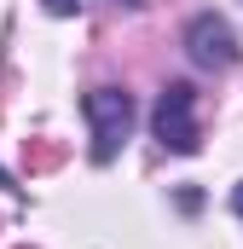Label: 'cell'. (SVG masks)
Returning <instances> with one entry per match:
<instances>
[{"label":"cell","instance_id":"2","mask_svg":"<svg viewBox=\"0 0 243 249\" xmlns=\"http://www.w3.org/2000/svg\"><path fill=\"white\" fill-rule=\"evenodd\" d=\"M156 139H162V151H174V157H191L197 145H203V133H197V93L185 87V81H168L162 87V99H156Z\"/></svg>","mask_w":243,"mask_h":249},{"label":"cell","instance_id":"3","mask_svg":"<svg viewBox=\"0 0 243 249\" xmlns=\"http://www.w3.org/2000/svg\"><path fill=\"white\" fill-rule=\"evenodd\" d=\"M185 53H191V64H203V70H232L238 64V35H232L226 18L197 12L191 29H185Z\"/></svg>","mask_w":243,"mask_h":249},{"label":"cell","instance_id":"1","mask_svg":"<svg viewBox=\"0 0 243 249\" xmlns=\"http://www.w3.org/2000/svg\"><path fill=\"white\" fill-rule=\"evenodd\" d=\"M81 110L93 122V162H110L122 145H127V133H133V99L122 87H93L81 99Z\"/></svg>","mask_w":243,"mask_h":249},{"label":"cell","instance_id":"4","mask_svg":"<svg viewBox=\"0 0 243 249\" xmlns=\"http://www.w3.org/2000/svg\"><path fill=\"white\" fill-rule=\"evenodd\" d=\"M64 145H29V168H58Z\"/></svg>","mask_w":243,"mask_h":249},{"label":"cell","instance_id":"6","mask_svg":"<svg viewBox=\"0 0 243 249\" xmlns=\"http://www.w3.org/2000/svg\"><path fill=\"white\" fill-rule=\"evenodd\" d=\"M232 209H238V214H243V180H238V186H232Z\"/></svg>","mask_w":243,"mask_h":249},{"label":"cell","instance_id":"5","mask_svg":"<svg viewBox=\"0 0 243 249\" xmlns=\"http://www.w3.org/2000/svg\"><path fill=\"white\" fill-rule=\"evenodd\" d=\"M75 6H81V0H47V12H52V18H75Z\"/></svg>","mask_w":243,"mask_h":249},{"label":"cell","instance_id":"7","mask_svg":"<svg viewBox=\"0 0 243 249\" xmlns=\"http://www.w3.org/2000/svg\"><path fill=\"white\" fill-rule=\"evenodd\" d=\"M122 6H145V0H122Z\"/></svg>","mask_w":243,"mask_h":249}]
</instances>
